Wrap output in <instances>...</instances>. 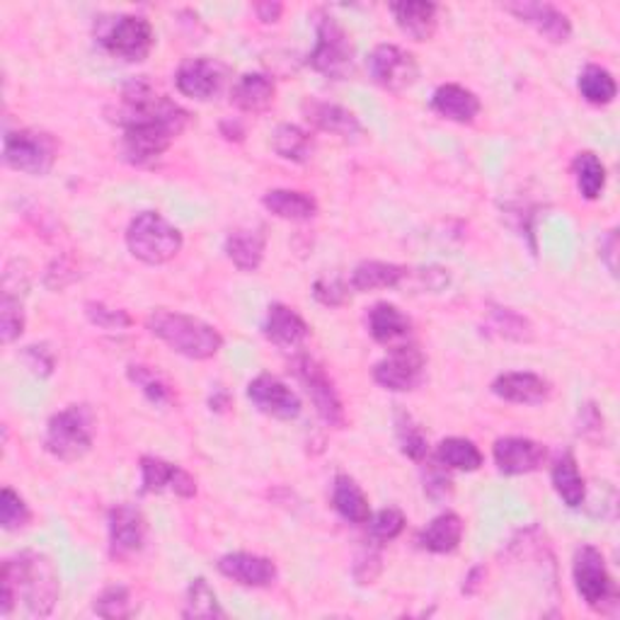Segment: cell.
Returning <instances> with one entry per match:
<instances>
[{"instance_id":"83f0119b","label":"cell","mask_w":620,"mask_h":620,"mask_svg":"<svg viewBox=\"0 0 620 620\" xmlns=\"http://www.w3.org/2000/svg\"><path fill=\"white\" fill-rule=\"evenodd\" d=\"M466 524L456 512H444L439 516H434L427 529H422L417 533V543L422 551L434 553V555H448L458 551L460 541H464Z\"/></svg>"},{"instance_id":"5bb4252c","label":"cell","mask_w":620,"mask_h":620,"mask_svg":"<svg viewBox=\"0 0 620 620\" xmlns=\"http://www.w3.org/2000/svg\"><path fill=\"white\" fill-rule=\"evenodd\" d=\"M248 400L258 407L262 415L282 420V422H291L301 415V398L296 395V391L276 379L272 373H260L248 383Z\"/></svg>"},{"instance_id":"f546056e","label":"cell","mask_w":620,"mask_h":620,"mask_svg":"<svg viewBox=\"0 0 620 620\" xmlns=\"http://www.w3.org/2000/svg\"><path fill=\"white\" fill-rule=\"evenodd\" d=\"M551 480H553V490L555 494L561 497V502L569 509H579L587 500V485L585 478H581L577 458L573 452H563L561 456L555 458L553 470H551Z\"/></svg>"},{"instance_id":"d4e9b609","label":"cell","mask_w":620,"mask_h":620,"mask_svg":"<svg viewBox=\"0 0 620 620\" xmlns=\"http://www.w3.org/2000/svg\"><path fill=\"white\" fill-rule=\"evenodd\" d=\"M226 258L233 262L240 272H258L264 262L267 236L264 228H236L230 230L224 242Z\"/></svg>"},{"instance_id":"60d3db41","label":"cell","mask_w":620,"mask_h":620,"mask_svg":"<svg viewBox=\"0 0 620 620\" xmlns=\"http://www.w3.org/2000/svg\"><path fill=\"white\" fill-rule=\"evenodd\" d=\"M129 381L133 385H139L143 395L149 398L153 405H167L170 400H173V391H170V385L153 369L141 367V363H131Z\"/></svg>"},{"instance_id":"e575fe53","label":"cell","mask_w":620,"mask_h":620,"mask_svg":"<svg viewBox=\"0 0 620 620\" xmlns=\"http://www.w3.org/2000/svg\"><path fill=\"white\" fill-rule=\"evenodd\" d=\"M272 149L291 163H308L313 155V139L298 124H279L272 133Z\"/></svg>"},{"instance_id":"7402d4cb","label":"cell","mask_w":620,"mask_h":620,"mask_svg":"<svg viewBox=\"0 0 620 620\" xmlns=\"http://www.w3.org/2000/svg\"><path fill=\"white\" fill-rule=\"evenodd\" d=\"M303 115H306V119L318 131L333 133V137H339L345 141H357L363 133L359 117L355 112H349V109L342 105L308 100L303 105Z\"/></svg>"},{"instance_id":"f35d334b","label":"cell","mask_w":620,"mask_h":620,"mask_svg":"<svg viewBox=\"0 0 620 620\" xmlns=\"http://www.w3.org/2000/svg\"><path fill=\"white\" fill-rule=\"evenodd\" d=\"M93 611L100 618H109V620L129 618L133 613L131 591L121 585H112V587L102 589L93 601Z\"/></svg>"},{"instance_id":"7bdbcfd3","label":"cell","mask_w":620,"mask_h":620,"mask_svg":"<svg viewBox=\"0 0 620 620\" xmlns=\"http://www.w3.org/2000/svg\"><path fill=\"white\" fill-rule=\"evenodd\" d=\"M24 333V311L18 296L8 294L3 291V298H0V339L3 345H12L20 335Z\"/></svg>"},{"instance_id":"ffe728a7","label":"cell","mask_w":620,"mask_h":620,"mask_svg":"<svg viewBox=\"0 0 620 620\" xmlns=\"http://www.w3.org/2000/svg\"><path fill=\"white\" fill-rule=\"evenodd\" d=\"M492 393L516 405H543L553 395V385L548 379L531 371L502 373L492 381Z\"/></svg>"},{"instance_id":"44dd1931","label":"cell","mask_w":620,"mask_h":620,"mask_svg":"<svg viewBox=\"0 0 620 620\" xmlns=\"http://www.w3.org/2000/svg\"><path fill=\"white\" fill-rule=\"evenodd\" d=\"M262 333L276 347L296 349L311 337V325L303 320L291 306H284V303H272V306L267 308Z\"/></svg>"},{"instance_id":"1f68e13d","label":"cell","mask_w":620,"mask_h":620,"mask_svg":"<svg viewBox=\"0 0 620 620\" xmlns=\"http://www.w3.org/2000/svg\"><path fill=\"white\" fill-rule=\"evenodd\" d=\"M262 206L272 216L294 224L311 221L318 214V202L311 194L298 189H270L262 197Z\"/></svg>"},{"instance_id":"c3c4849f","label":"cell","mask_w":620,"mask_h":620,"mask_svg":"<svg viewBox=\"0 0 620 620\" xmlns=\"http://www.w3.org/2000/svg\"><path fill=\"white\" fill-rule=\"evenodd\" d=\"M24 363H28L30 371H34L36 376H52L54 373V355H52V349H46L44 345L42 347H28L24 349Z\"/></svg>"},{"instance_id":"74e56055","label":"cell","mask_w":620,"mask_h":620,"mask_svg":"<svg viewBox=\"0 0 620 620\" xmlns=\"http://www.w3.org/2000/svg\"><path fill=\"white\" fill-rule=\"evenodd\" d=\"M395 434H398V444H400V452H403V456L415 460V464H422V460L427 458V454H429L427 436H424L420 424L412 422V417L405 415V412H398Z\"/></svg>"},{"instance_id":"d6986e66","label":"cell","mask_w":620,"mask_h":620,"mask_svg":"<svg viewBox=\"0 0 620 620\" xmlns=\"http://www.w3.org/2000/svg\"><path fill=\"white\" fill-rule=\"evenodd\" d=\"M507 12L521 22L531 24L543 40H548L553 44H565L573 36V22L565 15L563 10H557L555 6L548 3H529V0H521V3H509L504 6Z\"/></svg>"},{"instance_id":"8fae6325","label":"cell","mask_w":620,"mask_h":620,"mask_svg":"<svg viewBox=\"0 0 620 620\" xmlns=\"http://www.w3.org/2000/svg\"><path fill=\"white\" fill-rule=\"evenodd\" d=\"M367 66L371 80L388 93H405L420 78L417 58L398 44L376 46Z\"/></svg>"},{"instance_id":"ba28073f","label":"cell","mask_w":620,"mask_h":620,"mask_svg":"<svg viewBox=\"0 0 620 620\" xmlns=\"http://www.w3.org/2000/svg\"><path fill=\"white\" fill-rule=\"evenodd\" d=\"M58 143L48 131L18 129L8 131L3 139V161L15 173L44 177L54 170Z\"/></svg>"},{"instance_id":"7c38bea8","label":"cell","mask_w":620,"mask_h":620,"mask_svg":"<svg viewBox=\"0 0 620 620\" xmlns=\"http://www.w3.org/2000/svg\"><path fill=\"white\" fill-rule=\"evenodd\" d=\"M424 369H427V359L415 345H398L391 349V355L376 363L373 381L383 391L410 393L422 383Z\"/></svg>"},{"instance_id":"8d00e7d4","label":"cell","mask_w":620,"mask_h":620,"mask_svg":"<svg viewBox=\"0 0 620 620\" xmlns=\"http://www.w3.org/2000/svg\"><path fill=\"white\" fill-rule=\"evenodd\" d=\"M182 618H226V611L221 601H218L216 591L211 589L209 581L204 577H197L189 581L187 594H185V609H182Z\"/></svg>"},{"instance_id":"d6a6232c","label":"cell","mask_w":620,"mask_h":620,"mask_svg":"<svg viewBox=\"0 0 620 620\" xmlns=\"http://www.w3.org/2000/svg\"><path fill=\"white\" fill-rule=\"evenodd\" d=\"M434 458L442 468L458 472H476L485 464L480 448L470 439H464V436H448V439L439 442Z\"/></svg>"},{"instance_id":"bcb514c9","label":"cell","mask_w":620,"mask_h":620,"mask_svg":"<svg viewBox=\"0 0 620 620\" xmlns=\"http://www.w3.org/2000/svg\"><path fill=\"white\" fill-rule=\"evenodd\" d=\"M381 573H383V557H381V545L371 543V545H369V548H363V551H361V553L357 555V561H355V569H351V575H355L357 585L367 587V585H373V581L381 577Z\"/></svg>"},{"instance_id":"5b68a950","label":"cell","mask_w":620,"mask_h":620,"mask_svg":"<svg viewBox=\"0 0 620 620\" xmlns=\"http://www.w3.org/2000/svg\"><path fill=\"white\" fill-rule=\"evenodd\" d=\"M185 246L182 230L157 211H141L127 228V248L143 264H165L175 260Z\"/></svg>"},{"instance_id":"2e32d148","label":"cell","mask_w":620,"mask_h":620,"mask_svg":"<svg viewBox=\"0 0 620 620\" xmlns=\"http://www.w3.org/2000/svg\"><path fill=\"white\" fill-rule=\"evenodd\" d=\"M492 456L502 476H529L545 464L548 448L526 436H502L494 442Z\"/></svg>"},{"instance_id":"f907efd6","label":"cell","mask_w":620,"mask_h":620,"mask_svg":"<svg viewBox=\"0 0 620 620\" xmlns=\"http://www.w3.org/2000/svg\"><path fill=\"white\" fill-rule=\"evenodd\" d=\"M616 250H618V236L616 230H609V236L601 240V260L609 267V272L616 274Z\"/></svg>"},{"instance_id":"b9f144b4","label":"cell","mask_w":620,"mask_h":620,"mask_svg":"<svg viewBox=\"0 0 620 620\" xmlns=\"http://www.w3.org/2000/svg\"><path fill=\"white\" fill-rule=\"evenodd\" d=\"M30 521H32L30 504L24 502L12 488H3V492H0V526L12 533V531H22Z\"/></svg>"},{"instance_id":"f1b7e54d","label":"cell","mask_w":620,"mask_h":620,"mask_svg":"<svg viewBox=\"0 0 620 620\" xmlns=\"http://www.w3.org/2000/svg\"><path fill=\"white\" fill-rule=\"evenodd\" d=\"M367 327H369V335L379 345L398 347V342H403V339L410 337L412 320L398 306H393V303L381 301L369 311Z\"/></svg>"},{"instance_id":"e0dca14e","label":"cell","mask_w":620,"mask_h":620,"mask_svg":"<svg viewBox=\"0 0 620 620\" xmlns=\"http://www.w3.org/2000/svg\"><path fill=\"white\" fill-rule=\"evenodd\" d=\"M175 492L182 500L197 497V480H194L185 468L157 456L141 458V494H161Z\"/></svg>"},{"instance_id":"ab89813d","label":"cell","mask_w":620,"mask_h":620,"mask_svg":"<svg viewBox=\"0 0 620 620\" xmlns=\"http://www.w3.org/2000/svg\"><path fill=\"white\" fill-rule=\"evenodd\" d=\"M405 524H407V519L398 507L381 509L379 514H371V519H369V539H371V543L381 545L383 548L385 543L400 539V533L405 531Z\"/></svg>"},{"instance_id":"484cf974","label":"cell","mask_w":620,"mask_h":620,"mask_svg":"<svg viewBox=\"0 0 620 620\" xmlns=\"http://www.w3.org/2000/svg\"><path fill=\"white\" fill-rule=\"evenodd\" d=\"M276 85L267 73H246L230 88V102L246 115H262L274 105Z\"/></svg>"},{"instance_id":"4fadbf2b","label":"cell","mask_w":620,"mask_h":620,"mask_svg":"<svg viewBox=\"0 0 620 620\" xmlns=\"http://www.w3.org/2000/svg\"><path fill=\"white\" fill-rule=\"evenodd\" d=\"M228 80V68L218 58L197 56L182 61L175 73L177 90L197 102H209L224 90Z\"/></svg>"},{"instance_id":"9a60e30c","label":"cell","mask_w":620,"mask_h":620,"mask_svg":"<svg viewBox=\"0 0 620 620\" xmlns=\"http://www.w3.org/2000/svg\"><path fill=\"white\" fill-rule=\"evenodd\" d=\"M107 531H109V551L115 557L124 561L129 555H137L143 543L149 526H145V516L141 509L133 504H117L109 509L107 514Z\"/></svg>"},{"instance_id":"9c48e42d","label":"cell","mask_w":620,"mask_h":620,"mask_svg":"<svg viewBox=\"0 0 620 620\" xmlns=\"http://www.w3.org/2000/svg\"><path fill=\"white\" fill-rule=\"evenodd\" d=\"M575 589L591 611L609 613L618 603L616 581L606 567V557L597 545H579L573 561Z\"/></svg>"},{"instance_id":"277c9868","label":"cell","mask_w":620,"mask_h":620,"mask_svg":"<svg viewBox=\"0 0 620 620\" xmlns=\"http://www.w3.org/2000/svg\"><path fill=\"white\" fill-rule=\"evenodd\" d=\"M97 420L95 412L88 405H68L58 410L46 422L44 432V448L46 454H52L56 460L73 464L83 456L90 454L95 444Z\"/></svg>"},{"instance_id":"4dcf8cb0","label":"cell","mask_w":620,"mask_h":620,"mask_svg":"<svg viewBox=\"0 0 620 620\" xmlns=\"http://www.w3.org/2000/svg\"><path fill=\"white\" fill-rule=\"evenodd\" d=\"M333 509L342 516L349 524H369L371 519V504L369 497L359 488V482L355 478L339 472L333 482Z\"/></svg>"},{"instance_id":"db71d44e","label":"cell","mask_w":620,"mask_h":620,"mask_svg":"<svg viewBox=\"0 0 620 620\" xmlns=\"http://www.w3.org/2000/svg\"><path fill=\"white\" fill-rule=\"evenodd\" d=\"M221 137H226L228 141H242V139H246V129L240 127V121L228 119L221 124Z\"/></svg>"},{"instance_id":"8992f818","label":"cell","mask_w":620,"mask_h":620,"mask_svg":"<svg viewBox=\"0 0 620 620\" xmlns=\"http://www.w3.org/2000/svg\"><path fill=\"white\" fill-rule=\"evenodd\" d=\"M355 44L347 30L330 15H320L315 24V46L308 56L313 70L330 80H347L355 73Z\"/></svg>"},{"instance_id":"30bf717a","label":"cell","mask_w":620,"mask_h":620,"mask_svg":"<svg viewBox=\"0 0 620 620\" xmlns=\"http://www.w3.org/2000/svg\"><path fill=\"white\" fill-rule=\"evenodd\" d=\"M291 369H294V376L301 381V385L306 388L315 412H318V417L327 424V427L345 429L347 424L345 403L342 398H339L337 388L330 376H327L323 363L308 355H298L294 361H291Z\"/></svg>"},{"instance_id":"cb8c5ba5","label":"cell","mask_w":620,"mask_h":620,"mask_svg":"<svg viewBox=\"0 0 620 620\" xmlns=\"http://www.w3.org/2000/svg\"><path fill=\"white\" fill-rule=\"evenodd\" d=\"M391 12L400 32L415 42H429L436 32V24H439V6L427 3V0L391 3Z\"/></svg>"},{"instance_id":"52a82bcc","label":"cell","mask_w":620,"mask_h":620,"mask_svg":"<svg viewBox=\"0 0 620 620\" xmlns=\"http://www.w3.org/2000/svg\"><path fill=\"white\" fill-rule=\"evenodd\" d=\"M97 42L109 56L141 64L155 44L153 24L143 15H117L97 22Z\"/></svg>"},{"instance_id":"836d02e7","label":"cell","mask_w":620,"mask_h":620,"mask_svg":"<svg viewBox=\"0 0 620 620\" xmlns=\"http://www.w3.org/2000/svg\"><path fill=\"white\" fill-rule=\"evenodd\" d=\"M573 175L577 189L587 202H597L606 189V165L597 153L581 151L573 161Z\"/></svg>"},{"instance_id":"f5cc1de1","label":"cell","mask_w":620,"mask_h":620,"mask_svg":"<svg viewBox=\"0 0 620 620\" xmlns=\"http://www.w3.org/2000/svg\"><path fill=\"white\" fill-rule=\"evenodd\" d=\"M254 12H258V18L264 24H274V22H279V18H282L284 6L282 3H258L254 6Z\"/></svg>"},{"instance_id":"681fc988","label":"cell","mask_w":620,"mask_h":620,"mask_svg":"<svg viewBox=\"0 0 620 620\" xmlns=\"http://www.w3.org/2000/svg\"><path fill=\"white\" fill-rule=\"evenodd\" d=\"M424 492H427L434 502H442V500H446L448 494L454 492V482L442 470V466L439 468H432L427 472V480H424Z\"/></svg>"},{"instance_id":"d590c367","label":"cell","mask_w":620,"mask_h":620,"mask_svg":"<svg viewBox=\"0 0 620 620\" xmlns=\"http://www.w3.org/2000/svg\"><path fill=\"white\" fill-rule=\"evenodd\" d=\"M577 88H579V95L585 97L589 105H597V107L611 105L618 95V83L613 78V73L597 64H589V66H585V70L579 73Z\"/></svg>"},{"instance_id":"6da1fadb","label":"cell","mask_w":620,"mask_h":620,"mask_svg":"<svg viewBox=\"0 0 620 620\" xmlns=\"http://www.w3.org/2000/svg\"><path fill=\"white\" fill-rule=\"evenodd\" d=\"M121 127V155L145 167L155 163L189 124V112L165 95H157L145 80H131L121 90L115 117Z\"/></svg>"},{"instance_id":"7a4b0ae2","label":"cell","mask_w":620,"mask_h":620,"mask_svg":"<svg viewBox=\"0 0 620 620\" xmlns=\"http://www.w3.org/2000/svg\"><path fill=\"white\" fill-rule=\"evenodd\" d=\"M34 618L52 616L58 601V573L48 555L22 551L8 557L0 573V616L8 618L18 601Z\"/></svg>"},{"instance_id":"3957f363","label":"cell","mask_w":620,"mask_h":620,"mask_svg":"<svg viewBox=\"0 0 620 620\" xmlns=\"http://www.w3.org/2000/svg\"><path fill=\"white\" fill-rule=\"evenodd\" d=\"M149 330L153 337L161 339L175 355H182L194 361L214 359L224 349V335L214 325L204 323L194 315L175 313V311H153L149 315Z\"/></svg>"},{"instance_id":"ee69618b","label":"cell","mask_w":620,"mask_h":620,"mask_svg":"<svg viewBox=\"0 0 620 620\" xmlns=\"http://www.w3.org/2000/svg\"><path fill=\"white\" fill-rule=\"evenodd\" d=\"M492 325L494 330L507 339H516V342H531L533 327L531 323L512 308H494L492 311Z\"/></svg>"},{"instance_id":"603a6c76","label":"cell","mask_w":620,"mask_h":620,"mask_svg":"<svg viewBox=\"0 0 620 620\" xmlns=\"http://www.w3.org/2000/svg\"><path fill=\"white\" fill-rule=\"evenodd\" d=\"M432 109L456 124H472L480 115V97L458 83L439 85L432 95Z\"/></svg>"},{"instance_id":"816d5d0a","label":"cell","mask_w":620,"mask_h":620,"mask_svg":"<svg viewBox=\"0 0 620 620\" xmlns=\"http://www.w3.org/2000/svg\"><path fill=\"white\" fill-rule=\"evenodd\" d=\"M485 575H488V573H485L482 565H476V567L470 569L468 577L464 579V594H466V597H476V594H480V589L485 587L482 585Z\"/></svg>"},{"instance_id":"7dc6e473","label":"cell","mask_w":620,"mask_h":620,"mask_svg":"<svg viewBox=\"0 0 620 620\" xmlns=\"http://www.w3.org/2000/svg\"><path fill=\"white\" fill-rule=\"evenodd\" d=\"M313 298L325 308H339L349 301V286L342 282V279L323 276L313 284Z\"/></svg>"},{"instance_id":"f6af8a7d","label":"cell","mask_w":620,"mask_h":620,"mask_svg":"<svg viewBox=\"0 0 620 620\" xmlns=\"http://www.w3.org/2000/svg\"><path fill=\"white\" fill-rule=\"evenodd\" d=\"M85 315H88V320L100 327V330H124V327H131L133 320L127 311L121 308H109L105 303H85Z\"/></svg>"},{"instance_id":"4316f807","label":"cell","mask_w":620,"mask_h":620,"mask_svg":"<svg viewBox=\"0 0 620 620\" xmlns=\"http://www.w3.org/2000/svg\"><path fill=\"white\" fill-rule=\"evenodd\" d=\"M410 274L412 272L403 264L367 260L355 267L349 286L359 291V294H369V291H379V289H400L407 282Z\"/></svg>"},{"instance_id":"ac0fdd59","label":"cell","mask_w":620,"mask_h":620,"mask_svg":"<svg viewBox=\"0 0 620 620\" xmlns=\"http://www.w3.org/2000/svg\"><path fill=\"white\" fill-rule=\"evenodd\" d=\"M218 573L248 589H267L279 579V569L272 557L254 553H228L218 557Z\"/></svg>"}]
</instances>
